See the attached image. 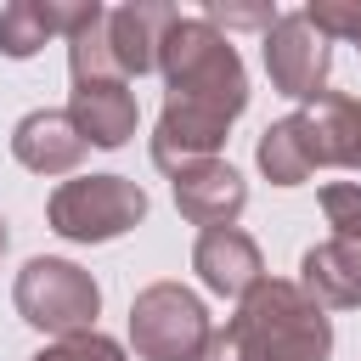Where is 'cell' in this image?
Returning a JSON list of instances; mask_svg holds the SVG:
<instances>
[{"instance_id": "obj_1", "label": "cell", "mask_w": 361, "mask_h": 361, "mask_svg": "<svg viewBox=\"0 0 361 361\" xmlns=\"http://www.w3.org/2000/svg\"><path fill=\"white\" fill-rule=\"evenodd\" d=\"M158 73L169 85V102L152 130V164L175 175L186 164L214 158L231 118L248 107V73L237 45L209 17H175L158 51Z\"/></svg>"}, {"instance_id": "obj_2", "label": "cell", "mask_w": 361, "mask_h": 361, "mask_svg": "<svg viewBox=\"0 0 361 361\" xmlns=\"http://www.w3.org/2000/svg\"><path fill=\"white\" fill-rule=\"evenodd\" d=\"M322 164L361 169V102L355 96L327 90V96L305 102L299 113L265 124V135H259V169L276 186H299Z\"/></svg>"}, {"instance_id": "obj_3", "label": "cell", "mask_w": 361, "mask_h": 361, "mask_svg": "<svg viewBox=\"0 0 361 361\" xmlns=\"http://www.w3.org/2000/svg\"><path fill=\"white\" fill-rule=\"evenodd\" d=\"M237 327L248 333L254 361H327L333 355L327 310L299 282L265 276L259 288H248V299L237 305Z\"/></svg>"}, {"instance_id": "obj_4", "label": "cell", "mask_w": 361, "mask_h": 361, "mask_svg": "<svg viewBox=\"0 0 361 361\" xmlns=\"http://www.w3.org/2000/svg\"><path fill=\"white\" fill-rule=\"evenodd\" d=\"M11 305L28 327L39 333H56V338H73V333H90L96 327V310H102V288L90 271H79L73 259H28L17 271V288H11Z\"/></svg>"}, {"instance_id": "obj_5", "label": "cell", "mask_w": 361, "mask_h": 361, "mask_svg": "<svg viewBox=\"0 0 361 361\" xmlns=\"http://www.w3.org/2000/svg\"><path fill=\"white\" fill-rule=\"evenodd\" d=\"M51 231L68 243H113L147 214V192L130 175H73L51 192Z\"/></svg>"}, {"instance_id": "obj_6", "label": "cell", "mask_w": 361, "mask_h": 361, "mask_svg": "<svg viewBox=\"0 0 361 361\" xmlns=\"http://www.w3.org/2000/svg\"><path fill=\"white\" fill-rule=\"evenodd\" d=\"M209 333L203 299L180 282H152L130 299V344L141 361H197Z\"/></svg>"}, {"instance_id": "obj_7", "label": "cell", "mask_w": 361, "mask_h": 361, "mask_svg": "<svg viewBox=\"0 0 361 361\" xmlns=\"http://www.w3.org/2000/svg\"><path fill=\"white\" fill-rule=\"evenodd\" d=\"M327 34L305 17V11H282L271 28H265V73L282 96L293 102H316L327 96Z\"/></svg>"}, {"instance_id": "obj_8", "label": "cell", "mask_w": 361, "mask_h": 361, "mask_svg": "<svg viewBox=\"0 0 361 361\" xmlns=\"http://www.w3.org/2000/svg\"><path fill=\"white\" fill-rule=\"evenodd\" d=\"M243 203H248V186H243V175H237L231 164L203 158V164L175 169V209H180L192 226H203V231H214V226H237Z\"/></svg>"}, {"instance_id": "obj_9", "label": "cell", "mask_w": 361, "mask_h": 361, "mask_svg": "<svg viewBox=\"0 0 361 361\" xmlns=\"http://www.w3.org/2000/svg\"><path fill=\"white\" fill-rule=\"evenodd\" d=\"M192 271H197L203 288L220 293V299H248V288L265 282V259H259L254 237L237 231V226H214V231H203L197 248H192Z\"/></svg>"}, {"instance_id": "obj_10", "label": "cell", "mask_w": 361, "mask_h": 361, "mask_svg": "<svg viewBox=\"0 0 361 361\" xmlns=\"http://www.w3.org/2000/svg\"><path fill=\"white\" fill-rule=\"evenodd\" d=\"M175 6L164 0H135V6H118L107 11V45H113V62L124 79H141L158 68V51H164V34L175 28Z\"/></svg>"}, {"instance_id": "obj_11", "label": "cell", "mask_w": 361, "mask_h": 361, "mask_svg": "<svg viewBox=\"0 0 361 361\" xmlns=\"http://www.w3.org/2000/svg\"><path fill=\"white\" fill-rule=\"evenodd\" d=\"M68 118L90 147H124L135 135V90L130 79H79L68 96Z\"/></svg>"}, {"instance_id": "obj_12", "label": "cell", "mask_w": 361, "mask_h": 361, "mask_svg": "<svg viewBox=\"0 0 361 361\" xmlns=\"http://www.w3.org/2000/svg\"><path fill=\"white\" fill-rule=\"evenodd\" d=\"M85 152H90V141L56 107H39V113L17 118V130H11V158L34 175H73Z\"/></svg>"}, {"instance_id": "obj_13", "label": "cell", "mask_w": 361, "mask_h": 361, "mask_svg": "<svg viewBox=\"0 0 361 361\" xmlns=\"http://www.w3.org/2000/svg\"><path fill=\"white\" fill-rule=\"evenodd\" d=\"M85 11H90V0H79V6H68V0H11V6H0V51L23 62L51 34H73L85 23Z\"/></svg>"}, {"instance_id": "obj_14", "label": "cell", "mask_w": 361, "mask_h": 361, "mask_svg": "<svg viewBox=\"0 0 361 361\" xmlns=\"http://www.w3.org/2000/svg\"><path fill=\"white\" fill-rule=\"evenodd\" d=\"M299 288L322 305V310H350L361 305V243H322L299 259Z\"/></svg>"}, {"instance_id": "obj_15", "label": "cell", "mask_w": 361, "mask_h": 361, "mask_svg": "<svg viewBox=\"0 0 361 361\" xmlns=\"http://www.w3.org/2000/svg\"><path fill=\"white\" fill-rule=\"evenodd\" d=\"M68 68H73V85L79 79H124L113 62V45H107V6L90 0L85 23L68 34Z\"/></svg>"}, {"instance_id": "obj_16", "label": "cell", "mask_w": 361, "mask_h": 361, "mask_svg": "<svg viewBox=\"0 0 361 361\" xmlns=\"http://www.w3.org/2000/svg\"><path fill=\"white\" fill-rule=\"evenodd\" d=\"M322 214H327L333 237L361 243V180H333V186H322Z\"/></svg>"}, {"instance_id": "obj_17", "label": "cell", "mask_w": 361, "mask_h": 361, "mask_svg": "<svg viewBox=\"0 0 361 361\" xmlns=\"http://www.w3.org/2000/svg\"><path fill=\"white\" fill-rule=\"evenodd\" d=\"M34 361H124V350L107 338V333H73V338H56V344H45Z\"/></svg>"}, {"instance_id": "obj_18", "label": "cell", "mask_w": 361, "mask_h": 361, "mask_svg": "<svg viewBox=\"0 0 361 361\" xmlns=\"http://www.w3.org/2000/svg\"><path fill=\"white\" fill-rule=\"evenodd\" d=\"M305 17L327 39H361V0H310Z\"/></svg>"}, {"instance_id": "obj_19", "label": "cell", "mask_w": 361, "mask_h": 361, "mask_svg": "<svg viewBox=\"0 0 361 361\" xmlns=\"http://www.w3.org/2000/svg\"><path fill=\"white\" fill-rule=\"evenodd\" d=\"M197 361H254V344H248V333L237 327V316H231L220 333H209V344H203Z\"/></svg>"}, {"instance_id": "obj_20", "label": "cell", "mask_w": 361, "mask_h": 361, "mask_svg": "<svg viewBox=\"0 0 361 361\" xmlns=\"http://www.w3.org/2000/svg\"><path fill=\"white\" fill-rule=\"evenodd\" d=\"M209 23H226V28H271L276 23V11L271 6H209Z\"/></svg>"}, {"instance_id": "obj_21", "label": "cell", "mask_w": 361, "mask_h": 361, "mask_svg": "<svg viewBox=\"0 0 361 361\" xmlns=\"http://www.w3.org/2000/svg\"><path fill=\"white\" fill-rule=\"evenodd\" d=\"M0 254H6V220H0Z\"/></svg>"}, {"instance_id": "obj_22", "label": "cell", "mask_w": 361, "mask_h": 361, "mask_svg": "<svg viewBox=\"0 0 361 361\" xmlns=\"http://www.w3.org/2000/svg\"><path fill=\"white\" fill-rule=\"evenodd\" d=\"M355 45H361V39H355Z\"/></svg>"}]
</instances>
